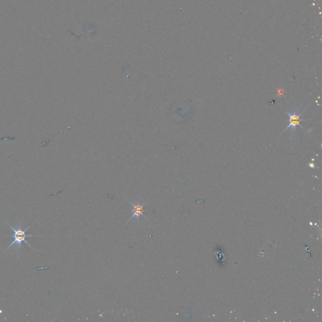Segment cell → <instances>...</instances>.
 Returning <instances> with one entry per match:
<instances>
[{"label":"cell","instance_id":"6da1fadb","mask_svg":"<svg viewBox=\"0 0 322 322\" xmlns=\"http://www.w3.org/2000/svg\"><path fill=\"white\" fill-rule=\"evenodd\" d=\"M10 227L13 230V234L11 235V237L13 238L12 242L10 244L8 248L6 249L7 250L10 247H11L13 245H15V247L18 250H20L22 248V244L23 242L26 244L28 245V247H30L31 249H33L32 247L26 241V238L29 237H32L33 235L31 234H26V231L28 229V227L25 228L24 224H18L16 225V228H13L12 226L9 225Z\"/></svg>","mask_w":322,"mask_h":322},{"label":"cell","instance_id":"7a4b0ae2","mask_svg":"<svg viewBox=\"0 0 322 322\" xmlns=\"http://www.w3.org/2000/svg\"><path fill=\"white\" fill-rule=\"evenodd\" d=\"M299 110H300V108H296L294 110H291V112H287V114L290 117V119H289L290 123H289L288 126L284 130V131L291 129V132L294 135L295 132H296V127L298 125L300 126L303 130H305L300 123L303 121H306V120L301 118V116L302 115L303 112H300Z\"/></svg>","mask_w":322,"mask_h":322},{"label":"cell","instance_id":"3957f363","mask_svg":"<svg viewBox=\"0 0 322 322\" xmlns=\"http://www.w3.org/2000/svg\"><path fill=\"white\" fill-rule=\"evenodd\" d=\"M131 205H132V215L128 220V222L130 221L132 219H135V220H139L140 217L141 216H143V217H145V215H144V212H145V210L144 209V206H145V204H144V205H140L139 203H131Z\"/></svg>","mask_w":322,"mask_h":322}]
</instances>
